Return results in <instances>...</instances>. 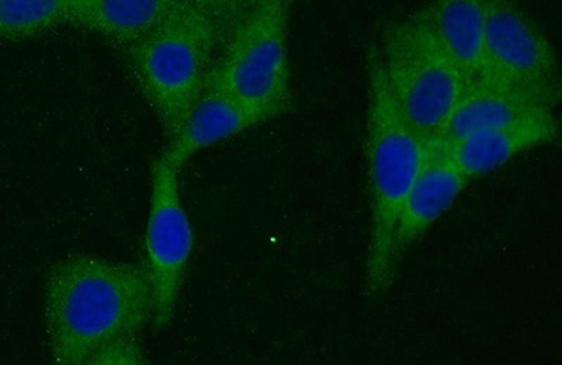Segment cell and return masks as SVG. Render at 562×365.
<instances>
[{
  "instance_id": "52a82bcc",
  "label": "cell",
  "mask_w": 562,
  "mask_h": 365,
  "mask_svg": "<svg viewBox=\"0 0 562 365\" xmlns=\"http://www.w3.org/2000/svg\"><path fill=\"white\" fill-rule=\"evenodd\" d=\"M179 176L180 170L162 157L154 159L143 267L153 294V324L158 330L173 321L194 249L193 225L182 202Z\"/></svg>"
},
{
  "instance_id": "7a4b0ae2",
  "label": "cell",
  "mask_w": 562,
  "mask_h": 365,
  "mask_svg": "<svg viewBox=\"0 0 562 365\" xmlns=\"http://www.w3.org/2000/svg\"><path fill=\"white\" fill-rule=\"evenodd\" d=\"M368 122L366 163L370 196V231L366 254L364 292H389L396 273L393 235L401 205L428 161L431 142L422 137L396 106L381 68L378 45L366 55Z\"/></svg>"
},
{
  "instance_id": "9c48e42d",
  "label": "cell",
  "mask_w": 562,
  "mask_h": 365,
  "mask_svg": "<svg viewBox=\"0 0 562 365\" xmlns=\"http://www.w3.org/2000/svg\"><path fill=\"white\" fill-rule=\"evenodd\" d=\"M559 134L560 124L554 112H543L445 145L461 172L474 180L530 149L553 142Z\"/></svg>"
},
{
  "instance_id": "6da1fadb",
  "label": "cell",
  "mask_w": 562,
  "mask_h": 365,
  "mask_svg": "<svg viewBox=\"0 0 562 365\" xmlns=\"http://www.w3.org/2000/svg\"><path fill=\"white\" fill-rule=\"evenodd\" d=\"M148 323L153 294L143 264L72 254L49 270L44 324L55 364H139Z\"/></svg>"
},
{
  "instance_id": "ba28073f",
  "label": "cell",
  "mask_w": 562,
  "mask_h": 365,
  "mask_svg": "<svg viewBox=\"0 0 562 365\" xmlns=\"http://www.w3.org/2000/svg\"><path fill=\"white\" fill-rule=\"evenodd\" d=\"M471 180L457 167L445 142L434 141L424 169L401 205L393 235L396 270L408 250L439 221L463 194Z\"/></svg>"
},
{
  "instance_id": "8fae6325",
  "label": "cell",
  "mask_w": 562,
  "mask_h": 365,
  "mask_svg": "<svg viewBox=\"0 0 562 365\" xmlns=\"http://www.w3.org/2000/svg\"><path fill=\"white\" fill-rule=\"evenodd\" d=\"M424 27L470 81L483 64L486 0H430L411 16Z\"/></svg>"
},
{
  "instance_id": "9a60e30c",
  "label": "cell",
  "mask_w": 562,
  "mask_h": 365,
  "mask_svg": "<svg viewBox=\"0 0 562 365\" xmlns=\"http://www.w3.org/2000/svg\"><path fill=\"white\" fill-rule=\"evenodd\" d=\"M209 24L221 43L243 22L258 0H180ZM220 48V47H218Z\"/></svg>"
},
{
  "instance_id": "30bf717a",
  "label": "cell",
  "mask_w": 562,
  "mask_h": 365,
  "mask_svg": "<svg viewBox=\"0 0 562 365\" xmlns=\"http://www.w3.org/2000/svg\"><path fill=\"white\" fill-rule=\"evenodd\" d=\"M258 125V119L243 104L207 84L178 132L168 138L167 148L159 157L182 172L195 155Z\"/></svg>"
},
{
  "instance_id": "7c38bea8",
  "label": "cell",
  "mask_w": 562,
  "mask_h": 365,
  "mask_svg": "<svg viewBox=\"0 0 562 365\" xmlns=\"http://www.w3.org/2000/svg\"><path fill=\"white\" fill-rule=\"evenodd\" d=\"M554 110L540 106L524 94L475 78L467 84L440 141H457L467 135L501 127L520 118Z\"/></svg>"
},
{
  "instance_id": "5bb4252c",
  "label": "cell",
  "mask_w": 562,
  "mask_h": 365,
  "mask_svg": "<svg viewBox=\"0 0 562 365\" xmlns=\"http://www.w3.org/2000/svg\"><path fill=\"white\" fill-rule=\"evenodd\" d=\"M82 0H0V39L40 36L75 22Z\"/></svg>"
},
{
  "instance_id": "277c9868",
  "label": "cell",
  "mask_w": 562,
  "mask_h": 365,
  "mask_svg": "<svg viewBox=\"0 0 562 365\" xmlns=\"http://www.w3.org/2000/svg\"><path fill=\"white\" fill-rule=\"evenodd\" d=\"M218 47L214 30L180 4L167 22L127 49L134 81L167 138L178 132L207 87Z\"/></svg>"
},
{
  "instance_id": "5b68a950",
  "label": "cell",
  "mask_w": 562,
  "mask_h": 365,
  "mask_svg": "<svg viewBox=\"0 0 562 365\" xmlns=\"http://www.w3.org/2000/svg\"><path fill=\"white\" fill-rule=\"evenodd\" d=\"M381 68L396 106L428 141H439L470 79L413 18L384 24Z\"/></svg>"
},
{
  "instance_id": "4fadbf2b",
  "label": "cell",
  "mask_w": 562,
  "mask_h": 365,
  "mask_svg": "<svg viewBox=\"0 0 562 365\" xmlns=\"http://www.w3.org/2000/svg\"><path fill=\"white\" fill-rule=\"evenodd\" d=\"M180 0H82L74 24L130 48L167 22Z\"/></svg>"
},
{
  "instance_id": "3957f363",
  "label": "cell",
  "mask_w": 562,
  "mask_h": 365,
  "mask_svg": "<svg viewBox=\"0 0 562 365\" xmlns=\"http://www.w3.org/2000/svg\"><path fill=\"white\" fill-rule=\"evenodd\" d=\"M293 0H258L224 38L207 84L223 90L259 124L288 113L293 102L289 19Z\"/></svg>"
},
{
  "instance_id": "8992f818",
  "label": "cell",
  "mask_w": 562,
  "mask_h": 365,
  "mask_svg": "<svg viewBox=\"0 0 562 365\" xmlns=\"http://www.w3.org/2000/svg\"><path fill=\"white\" fill-rule=\"evenodd\" d=\"M554 110L561 81L553 45L516 0H486L479 77Z\"/></svg>"
}]
</instances>
